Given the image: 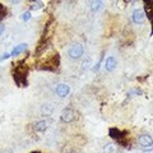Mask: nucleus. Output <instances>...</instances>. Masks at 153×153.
Masks as SVG:
<instances>
[{
  "mask_svg": "<svg viewBox=\"0 0 153 153\" xmlns=\"http://www.w3.org/2000/svg\"><path fill=\"white\" fill-rule=\"evenodd\" d=\"M13 76H14L16 83L19 85V87H26L27 85V68H26V65L17 66L16 70L13 71Z\"/></svg>",
  "mask_w": 153,
  "mask_h": 153,
  "instance_id": "nucleus-1",
  "label": "nucleus"
},
{
  "mask_svg": "<svg viewBox=\"0 0 153 153\" xmlns=\"http://www.w3.org/2000/svg\"><path fill=\"white\" fill-rule=\"evenodd\" d=\"M68 54L70 56V59H73V60L80 59V57L83 56V54H84V47H83V45H80V44H75V45L69 47Z\"/></svg>",
  "mask_w": 153,
  "mask_h": 153,
  "instance_id": "nucleus-2",
  "label": "nucleus"
},
{
  "mask_svg": "<svg viewBox=\"0 0 153 153\" xmlns=\"http://www.w3.org/2000/svg\"><path fill=\"white\" fill-rule=\"evenodd\" d=\"M60 117H61V121H63V123L69 124V123H71V121H74V119H75V112H74V110H71L70 107H66V108L63 110V112H61Z\"/></svg>",
  "mask_w": 153,
  "mask_h": 153,
  "instance_id": "nucleus-3",
  "label": "nucleus"
},
{
  "mask_svg": "<svg viewBox=\"0 0 153 153\" xmlns=\"http://www.w3.org/2000/svg\"><path fill=\"white\" fill-rule=\"evenodd\" d=\"M55 92L59 97L64 98L70 93V87H69V84H66V83H59L55 88Z\"/></svg>",
  "mask_w": 153,
  "mask_h": 153,
  "instance_id": "nucleus-4",
  "label": "nucleus"
},
{
  "mask_svg": "<svg viewBox=\"0 0 153 153\" xmlns=\"http://www.w3.org/2000/svg\"><path fill=\"white\" fill-rule=\"evenodd\" d=\"M131 18L135 25H143L146 21V14L143 12V9H134Z\"/></svg>",
  "mask_w": 153,
  "mask_h": 153,
  "instance_id": "nucleus-5",
  "label": "nucleus"
},
{
  "mask_svg": "<svg viewBox=\"0 0 153 153\" xmlns=\"http://www.w3.org/2000/svg\"><path fill=\"white\" fill-rule=\"evenodd\" d=\"M138 143L144 148H151L153 140H152V137L149 135V134H142V135L138 138Z\"/></svg>",
  "mask_w": 153,
  "mask_h": 153,
  "instance_id": "nucleus-6",
  "label": "nucleus"
},
{
  "mask_svg": "<svg viewBox=\"0 0 153 153\" xmlns=\"http://www.w3.org/2000/svg\"><path fill=\"white\" fill-rule=\"evenodd\" d=\"M117 66V60L115 56H108L106 60H105V68L107 71H112L115 70V68Z\"/></svg>",
  "mask_w": 153,
  "mask_h": 153,
  "instance_id": "nucleus-7",
  "label": "nucleus"
},
{
  "mask_svg": "<svg viewBox=\"0 0 153 153\" xmlns=\"http://www.w3.org/2000/svg\"><path fill=\"white\" fill-rule=\"evenodd\" d=\"M27 46H28V45L26 44V42H22V44L17 45V46L13 49V51L10 52V56H18V55H21L22 52L27 49Z\"/></svg>",
  "mask_w": 153,
  "mask_h": 153,
  "instance_id": "nucleus-8",
  "label": "nucleus"
},
{
  "mask_svg": "<svg viewBox=\"0 0 153 153\" xmlns=\"http://www.w3.org/2000/svg\"><path fill=\"white\" fill-rule=\"evenodd\" d=\"M33 129H35L36 131L38 133H44L47 130V123L45 120H40V121H37L35 125H33Z\"/></svg>",
  "mask_w": 153,
  "mask_h": 153,
  "instance_id": "nucleus-9",
  "label": "nucleus"
},
{
  "mask_svg": "<svg viewBox=\"0 0 153 153\" xmlns=\"http://www.w3.org/2000/svg\"><path fill=\"white\" fill-rule=\"evenodd\" d=\"M54 112V106L51 103H44L41 106V114L46 115V116H50V115Z\"/></svg>",
  "mask_w": 153,
  "mask_h": 153,
  "instance_id": "nucleus-10",
  "label": "nucleus"
},
{
  "mask_svg": "<svg viewBox=\"0 0 153 153\" xmlns=\"http://www.w3.org/2000/svg\"><path fill=\"white\" fill-rule=\"evenodd\" d=\"M102 8V1H92L91 3V5H89V9H91V12H98L100 9Z\"/></svg>",
  "mask_w": 153,
  "mask_h": 153,
  "instance_id": "nucleus-11",
  "label": "nucleus"
},
{
  "mask_svg": "<svg viewBox=\"0 0 153 153\" xmlns=\"http://www.w3.org/2000/svg\"><path fill=\"white\" fill-rule=\"evenodd\" d=\"M105 153H117V147L114 143H108L105 146Z\"/></svg>",
  "mask_w": 153,
  "mask_h": 153,
  "instance_id": "nucleus-12",
  "label": "nucleus"
},
{
  "mask_svg": "<svg viewBox=\"0 0 153 153\" xmlns=\"http://www.w3.org/2000/svg\"><path fill=\"white\" fill-rule=\"evenodd\" d=\"M91 65H92V59L91 57H87V59H84V61L82 63V70L85 71L91 68Z\"/></svg>",
  "mask_w": 153,
  "mask_h": 153,
  "instance_id": "nucleus-13",
  "label": "nucleus"
},
{
  "mask_svg": "<svg viewBox=\"0 0 153 153\" xmlns=\"http://www.w3.org/2000/svg\"><path fill=\"white\" fill-rule=\"evenodd\" d=\"M41 8H44V3L42 1H33L31 5L32 10H37V9H41Z\"/></svg>",
  "mask_w": 153,
  "mask_h": 153,
  "instance_id": "nucleus-14",
  "label": "nucleus"
},
{
  "mask_svg": "<svg viewBox=\"0 0 153 153\" xmlns=\"http://www.w3.org/2000/svg\"><path fill=\"white\" fill-rule=\"evenodd\" d=\"M131 94H143V92H142V89L140 88H131L130 91L128 92V97H130Z\"/></svg>",
  "mask_w": 153,
  "mask_h": 153,
  "instance_id": "nucleus-15",
  "label": "nucleus"
},
{
  "mask_svg": "<svg viewBox=\"0 0 153 153\" xmlns=\"http://www.w3.org/2000/svg\"><path fill=\"white\" fill-rule=\"evenodd\" d=\"M144 8H146V13H144V14H148L149 19H152V13H151V8H152V5H151V3H146Z\"/></svg>",
  "mask_w": 153,
  "mask_h": 153,
  "instance_id": "nucleus-16",
  "label": "nucleus"
},
{
  "mask_svg": "<svg viewBox=\"0 0 153 153\" xmlns=\"http://www.w3.org/2000/svg\"><path fill=\"white\" fill-rule=\"evenodd\" d=\"M31 12H25L22 14V21H25V22H27V21H30L31 19Z\"/></svg>",
  "mask_w": 153,
  "mask_h": 153,
  "instance_id": "nucleus-17",
  "label": "nucleus"
},
{
  "mask_svg": "<svg viewBox=\"0 0 153 153\" xmlns=\"http://www.w3.org/2000/svg\"><path fill=\"white\" fill-rule=\"evenodd\" d=\"M10 57V52H5L1 57H0V61H4V60H7V59H9Z\"/></svg>",
  "mask_w": 153,
  "mask_h": 153,
  "instance_id": "nucleus-18",
  "label": "nucleus"
},
{
  "mask_svg": "<svg viewBox=\"0 0 153 153\" xmlns=\"http://www.w3.org/2000/svg\"><path fill=\"white\" fill-rule=\"evenodd\" d=\"M5 13H7V10L4 9V7L0 4V18H3L4 16H5Z\"/></svg>",
  "mask_w": 153,
  "mask_h": 153,
  "instance_id": "nucleus-19",
  "label": "nucleus"
},
{
  "mask_svg": "<svg viewBox=\"0 0 153 153\" xmlns=\"http://www.w3.org/2000/svg\"><path fill=\"white\" fill-rule=\"evenodd\" d=\"M64 153H78V151L74 149V148H66Z\"/></svg>",
  "mask_w": 153,
  "mask_h": 153,
  "instance_id": "nucleus-20",
  "label": "nucleus"
},
{
  "mask_svg": "<svg viewBox=\"0 0 153 153\" xmlns=\"http://www.w3.org/2000/svg\"><path fill=\"white\" fill-rule=\"evenodd\" d=\"M4 31H5V26H4V25H0V36L3 35Z\"/></svg>",
  "mask_w": 153,
  "mask_h": 153,
  "instance_id": "nucleus-21",
  "label": "nucleus"
},
{
  "mask_svg": "<svg viewBox=\"0 0 153 153\" xmlns=\"http://www.w3.org/2000/svg\"><path fill=\"white\" fill-rule=\"evenodd\" d=\"M149 153H152V152H149Z\"/></svg>",
  "mask_w": 153,
  "mask_h": 153,
  "instance_id": "nucleus-22",
  "label": "nucleus"
}]
</instances>
